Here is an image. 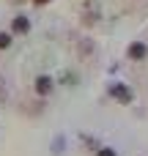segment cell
Wrapping results in <instances>:
<instances>
[{
  "label": "cell",
  "mask_w": 148,
  "mask_h": 156,
  "mask_svg": "<svg viewBox=\"0 0 148 156\" xmlns=\"http://www.w3.org/2000/svg\"><path fill=\"white\" fill-rule=\"evenodd\" d=\"M113 96H118L124 104H129V101H132V90H126L124 85H113Z\"/></svg>",
  "instance_id": "obj_2"
},
{
  "label": "cell",
  "mask_w": 148,
  "mask_h": 156,
  "mask_svg": "<svg viewBox=\"0 0 148 156\" xmlns=\"http://www.w3.org/2000/svg\"><path fill=\"white\" fill-rule=\"evenodd\" d=\"M36 90H38V93H49V90H52V80H49V77H38V80H36Z\"/></svg>",
  "instance_id": "obj_3"
},
{
  "label": "cell",
  "mask_w": 148,
  "mask_h": 156,
  "mask_svg": "<svg viewBox=\"0 0 148 156\" xmlns=\"http://www.w3.org/2000/svg\"><path fill=\"white\" fill-rule=\"evenodd\" d=\"M146 55H148V47H146V44H140V41H137V44H132V47H129V58H132V60H143Z\"/></svg>",
  "instance_id": "obj_1"
},
{
  "label": "cell",
  "mask_w": 148,
  "mask_h": 156,
  "mask_svg": "<svg viewBox=\"0 0 148 156\" xmlns=\"http://www.w3.org/2000/svg\"><path fill=\"white\" fill-rule=\"evenodd\" d=\"M8 44H11V36L8 33H0V49H5Z\"/></svg>",
  "instance_id": "obj_5"
},
{
  "label": "cell",
  "mask_w": 148,
  "mask_h": 156,
  "mask_svg": "<svg viewBox=\"0 0 148 156\" xmlns=\"http://www.w3.org/2000/svg\"><path fill=\"white\" fill-rule=\"evenodd\" d=\"M99 156H115V151H110V148H102V151H99Z\"/></svg>",
  "instance_id": "obj_6"
},
{
  "label": "cell",
  "mask_w": 148,
  "mask_h": 156,
  "mask_svg": "<svg viewBox=\"0 0 148 156\" xmlns=\"http://www.w3.org/2000/svg\"><path fill=\"white\" fill-rule=\"evenodd\" d=\"M14 30H16V33H27V30H30L27 19H25V16H16V19H14Z\"/></svg>",
  "instance_id": "obj_4"
},
{
  "label": "cell",
  "mask_w": 148,
  "mask_h": 156,
  "mask_svg": "<svg viewBox=\"0 0 148 156\" xmlns=\"http://www.w3.org/2000/svg\"><path fill=\"white\" fill-rule=\"evenodd\" d=\"M33 3H38V5H41V3H49V0H33Z\"/></svg>",
  "instance_id": "obj_7"
}]
</instances>
